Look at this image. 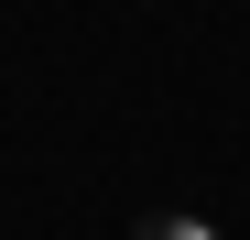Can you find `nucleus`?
Listing matches in <instances>:
<instances>
[{
  "label": "nucleus",
  "mask_w": 250,
  "mask_h": 240,
  "mask_svg": "<svg viewBox=\"0 0 250 240\" xmlns=\"http://www.w3.org/2000/svg\"><path fill=\"white\" fill-rule=\"evenodd\" d=\"M131 240H229V229L207 218V208H152V218H142Z\"/></svg>",
  "instance_id": "nucleus-1"
}]
</instances>
